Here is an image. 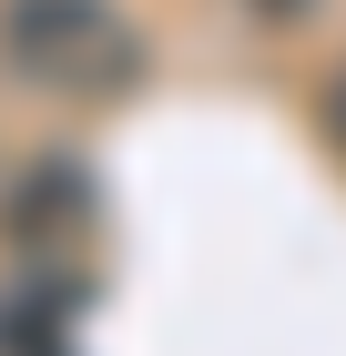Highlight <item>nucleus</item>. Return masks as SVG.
I'll return each mask as SVG.
<instances>
[{"mask_svg":"<svg viewBox=\"0 0 346 356\" xmlns=\"http://www.w3.org/2000/svg\"><path fill=\"white\" fill-rule=\"evenodd\" d=\"M0 72L41 102L112 112L153 72V41L123 0H0Z\"/></svg>","mask_w":346,"mask_h":356,"instance_id":"nucleus-1","label":"nucleus"},{"mask_svg":"<svg viewBox=\"0 0 346 356\" xmlns=\"http://www.w3.org/2000/svg\"><path fill=\"white\" fill-rule=\"evenodd\" d=\"M326 133H336V153H346V72L326 82Z\"/></svg>","mask_w":346,"mask_h":356,"instance_id":"nucleus-2","label":"nucleus"},{"mask_svg":"<svg viewBox=\"0 0 346 356\" xmlns=\"http://www.w3.org/2000/svg\"><path fill=\"white\" fill-rule=\"evenodd\" d=\"M0 356H61V336H0Z\"/></svg>","mask_w":346,"mask_h":356,"instance_id":"nucleus-3","label":"nucleus"},{"mask_svg":"<svg viewBox=\"0 0 346 356\" xmlns=\"http://www.w3.org/2000/svg\"><path fill=\"white\" fill-rule=\"evenodd\" d=\"M255 10H265V21H306L316 0H255Z\"/></svg>","mask_w":346,"mask_h":356,"instance_id":"nucleus-4","label":"nucleus"}]
</instances>
